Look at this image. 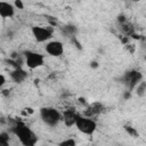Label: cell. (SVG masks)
I'll return each mask as SVG.
<instances>
[{"label": "cell", "instance_id": "6da1fadb", "mask_svg": "<svg viewBox=\"0 0 146 146\" xmlns=\"http://www.w3.org/2000/svg\"><path fill=\"white\" fill-rule=\"evenodd\" d=\"M11 132L19 139L23 146H35L38 141L36 135L22 122H16L11 127Z\"/></svg>", "mask_w": 146, "mask_h": 146}, {"label": "cell", "instance_id": "7a4b0ae2", "mask_svg": "<svg viewBox=\"0 0 146 146\" xmlns=\"http://www.w3.org/2000/svg\"><path fill=\"white\" fill-rule=\"evenodd\" d=\"M40 116L43 121L49 127H55L58 124V122L62 120V114L52 107H42L40 110Z\"/></svg>", "mask_w": 146, "mask_h": 146}, {"label": "cell", "instance_id": "3957f363", "mask_svg": "<svg viewBox=\"0 0 146 146\" xmlns=\"http://www.w3.org/2000/svg\"><path fill=\"white\" fill-rule=\"evenodd\" d=\"M75 127L78 128V130L80 132L91 136V135H94V132L97 129V123L90 117L79 115L76 119V122H75Z\"/></svg>", "mask_w": 146, "mask_h": 146}, {"label": "cell", "instance_id": "277c9868", "mask_svg": "<svg viewBox=\"0 0 146 146\" xmlns=\"http://www.w3.org/2000/svg\"><path fill=\"white\" fill-rule=\"evenodd\" d=\"M24 58H25V65L31 70L41 67L44 64L43 55H41L39 52H35V51H31V50L25 51L24 52Z\"/></svg>", "mask_w": 146, "mask_h": 146}, {"label": "cell", "instance_id": "5b68a950", "mask_svg": "<svg viewBox=\"0 0 146 146\" xmlns=\"http://www.w3.org/2000/svg\"><path fill=\"white\" fill-rule=\"evenodd\" d=\"M122 81L128 86L129 91H132L143 81V74L139 71H129L122 76Z\"/></svg>", "mask_w": 146, "mask_h": 146}, {"label": "cell", "instance_id": "8992f818", "mask_svg": "<svg viewBox=\"0 0 146 146\" xmlns=\"http://www.w3.org/2000/svg\"><path fill=\"white\" fill-rule=\"evenodd\" d=\"M32 34L38 42H46L52 36V29H51V26H48V27L33 26Z\"/></svg>", "mask_w": 146, "mask_h": 146}, {"label": "cell", "instance_id": "52a82bcc", "mask_svg": "<svg viewBox=\"0 0 146 146\" xmlns=\"http://www.w3.org/2000/svg\"><path fill=\"white\" fill-rule=\"evenodd\" d=\"M44 50L48 55L50 56H54V57H58L60 55H63L64 52V46L60 41H57V40H54V41H50L46 44L44 47Z\"/></svg>", "mask_w": 146, "mask_h": 146}, {"label": "cell", "instance_id": "ba28073f", "mask_svg": "<svg viewBox=\"0 0 146 146\" xmlns=\"http://www.w3.org/2000/svg\"><path fill=\"white\" fill-rule=\"evenodd\" d=\"M78 116L79 114L74 110H65L62 114V120L64 121V124L66 127H72V125H75Z\"/></svg>", "mask_w": 146, "mask_h": 146}, {"label": "cell", "instance_id": "9c48e42d", "mask_svg": "<svg viewBox=\"0 0 146 146\" xmlns=\"http://www.w3.org/2000/svg\"><path fill=\"white\" fill-rule=\"evenodd\" d=\"M15 15V8L11 3L0 1V16L2 18H11Z\"/></svg>", "mask_w": 146, "mask_h": 146}, {"label": "cell", "instance_id": "30bf717a", "mask_svg": "<svg viewBox=\"0 0 146 146\" xmlns=\"http://www.w3.org/2000/svg\"><path fill=\"white\" fill-rule=\"evenodd\" d=\"M27 78V72L25 70L21 68H15L10 72V79L15 82V83H22L25 79Z\"/></svg>", "mask_w": 146, "mask_h": 146}, {"label": "cell", "instance_id": "8fae6325", "mask_svg": "<svg viewBox=\"0 0 146 146\" xmlns=\"http://www.w3.org/2000/svg\"><path fill=\"white\" fill-rule=\"evenodd\" d=\"M103 105L100 104V103H92L90 106H89V112H87L89 115L91 114V115H94V114H98V113H100V112H103Z\"/></svg>", "mask_w": 146, "mask_h": 146}, {"label": "cell", "instance_id": "7c38bea8", "mask_svg": "<svg viewBox=\"0 0 146 146\" xmlns=\"http://www.w3.org/2000/svg\"><path fill=\"white\" fill-rule=\"evenodd\" d=\"M145 92H146V82L141 81V82L136 87V94H137V96L143 97V96L145 95Z\"/></svg>", "mask_w": 146, "mask_h": 146}, {"label": "cell", "instance_id": "4fadbf2b", "mask_svg": "<svg viewBox=\"0 0 146 146\" xmlns=\"http://www.w3.org/2000/svg\"><path fill=\"white\" fill-rule=\"evenodd\" d=\"M0 146H9V135L5 131L0 133Z\"/></svg>", "mask_w": 146, "mask_h": 146}, {"label": "cell", "instance_id": "5bb4252c", "mask_svg": "<svg viewBox=\"0 0 146 146\" xmlns=\"http://www.w3.org/2000/svg\"><path fill=\"white\" fill-rule=\"evenodd\" d=\"M64 31H65V33L66 34H68L70 36H74L75 34H76V32H78V29L74 26V25H66L65 27H64Z\"/></svg>", "mask_w": 146, "mask_h": 146}, {"label": "cell", "instance_id": "9a60e30c", "mask_svg": "<svg viewBox=\"0 0 146 146\" xmlns=\"http://www.w3.org/2000/svg\"><path fill=\"white\" fill-rule=\"evenodd\" d=\"M124 130H125V131H127L131 137H138V136H139L138 131H137L135 128L130 127V125H124Z\"/></svg>", "mask_w": 146, "mask_h": 146}, {"label": "cell", "instance_id": "2e32d148", "mask_svg": "<svg viewBox=\"0 0 146 146\" xmlns=\"http://www.w3.org/2000/svg\"><path fill=\"white\" fill-rule=\"evenodd\" d=\"M58 146H76V141L73 138H68V139L60 141Z\"/></svg>", "mask_w": 146, "mask_h": 146}, {"label": "cell", "instance_id": "e0dca14e", "mask_svg": "<svg viewBox=\"0 0 146 146\" xmlns=\"http://www.w3.org/2000/svg\"><path fill=\"white\" fill-rule=\"evenodd\" d=\"M14 6H15L17 9H24V3H23L21 0H15Z\"/></svg>", "mask_w": 146, "mask_h": 146}, {"label": "cell", "instance_id": "ac0fdd59", "mask_svg": "<svg viewBox=\"0 0 146 146\" xmlns=\"http://www.w3.org/2000/svg\"><path fill=\"white\" fill-rule=\"evenodd\" d=\"M117 22H119V23H121L122 25H123V24H125V23H127V18H125V16H124V15H122V14H121V15H119V16H117Z\"/></svg>", "mask_w": 146, "mask_h": 146}, {"label": "cell", "instance_id": "d6986e66", "mask_svg": "<svg viewBox=\"0 0 146 146\" xmlns=\"http://www.w3.org/2000/svg\"><path fill=\"white\" fill-rule=\"evenodd\" d=\"M123 98L125 99V100H128V99H130L131 98V91H129V90H127L124 94H123Z\"/></svg>", "mask_w": 146, "mask_h": 146}, {"label": "cell", "instance_id": "ffe728a7", "mask_svg": "<svg viewBox=\"0 0 146 146\" xmlns=\"http://www.w3.org/2000/svg\"><path fill=\"white\" fill-rule=\"evenodd\" d=\"M90 67H91V68H97V67H98V62L91 60V62H90Z\"/></svg>", "mask_w": 146, "mask_h": 146}, {"label": "cell", "instance_id": "44dd1931", "mask_svg": "<svg viewBox=\"0 0 146 146\" xmlns=\"http://www.w3.org/2000/svg\"><path fill=\"white\" fill-rule=\"evenodd\" d=\"M5 83H6V78H5L3 74H1V75H0V86L2 87Z\"/></svg>", "mask_w": 146, "mask_h": 146}, {"label": "cell", "instance_id": "7402d4cb", "mask_svg": "<svg viewBox=\"0 0 146 146\" xmlns=\"http://www.w3.org/2000/svg\"><path fill=\"white\" fill-rule=\"evenodd\" d=\"M25 111H26L27 114H33V108H31V107H26Z\"/></svg>", "mask_w": 146, "mask_h": 146}, {"label": "cell", "instance_id": "603a6c76", "mask_svg": "<svg viewBox=\"0 0 146 146\" xmlns=\"http://www.w3.org/2000/svg\"><path fill=\"white\" fill-rule=\"evenodd\" d=\"M122 42H123V43H127V42H128V38H123V39H122Z\"/></svg>", "mask_w": 146, "mask_h": 146}, {"label": "cell", "instance_id": "cb8c5ba5", "mask_svg": "<svg viewBox=\"0 0 146 146\" xmlns=\"http://www.w3.org/2000/svg\"><path fill=\"white\" fill-rule=\"evenodd\" d=\"M79 102H80V103H83V104L86 103V100H84V98H80V99H79Z\"/></svg>", "mask_w": 146, "mask_h": 146}, {"label": "cell", "instance_id": "d4e9b609", "mask_svg": "<svg viewBox=\"0 0 146 146\" xmlns=\"http://www.w3.org/2000/svg\"><path fill=\"white\" fill-rule=\"evenodd\" d=\"M145 60H146V56H145Z\"/></svg>", "mask_w": 146, "mask_h": 146}]
</instances>
